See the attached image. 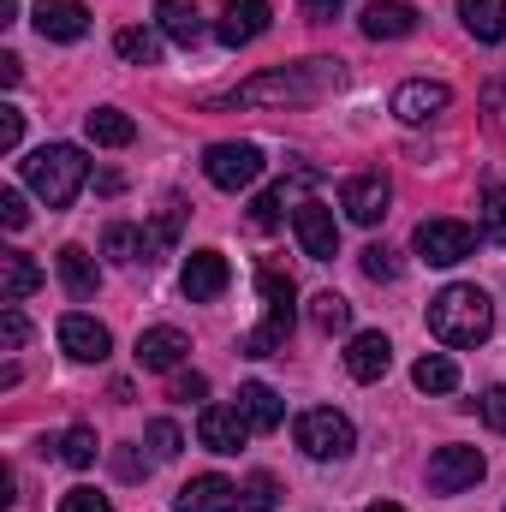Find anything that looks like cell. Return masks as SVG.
<instances>
[{
    "mask_svg": "<svg viewBox=\"0 0 506 512\" xmlns=\"http://www.w3.org/2000/svg\"><path fill=\"white\" fill-rule=\"evenodd\" d=\"M0 221H6V233H24L30 209H24V191H18V185H6V191H0Z\"/></svg>",
    "mask_w": 506,
    "mask_h": 512,
    "instance_id": "cell-40",
    "label": "cell"
},
{
    "mask_svg": "<svg viewBox=\"0 0 506 512\" xmlns=\"http://www.w3.org/2000/svg\"><path fill=\"white\" fill-rule=\"evenodd\" d=\"M54 262H60V280H66V292H72V298H96L102 268H96V256L84 251V245H66Z\"/></svg>",
    "mask_w": 506,
    "mask_h": 512,
    "instance_id": "cell-23",
    "label": "cell"
},
{
    "mask_svg": "<svg viewBox=\"0 0 506 512\" xmlns=\"http://www.w3.org/2000/svg\"><path fill=\"white\" fill-rule=\"evenodd\" d=\"M280 203H286V185L262 191V197L251 203V227H256V233H274V227H280Z\"/></svg>",
    "mask_w": 506,
    "mask_h": 512,
    "instance_id": "cell-35",
    "label": "cell"
},
{
    "mask_svg": "<svg viewBox=\"0 0 506 512\" xmlns=\"http://www.w3.org/2000/svg\"><path fill=\"white\" fill-rule=\"evenodd\" d=\"M179 447H185V435H179V423H167V417H155V423H149V459H179Z\"/></svg>",
    "mask_w": 506,
    "mask_h": 512,
    "instance_id": "cell-34",
    "label": "cell"
},
{
    "mask_svg": "<svg viewBox=\"0 0 506 512\" xmlns=\"http://www.w3.org/2000/svg\"><path fill=\"white\" fill-rule=\"evenodd\" d=\"M185 352H191V340H185L179 328H149V334H137V364H143V370H179Z\"/></svg>",
    "mask_w": 506,
    "mask_h": 512,
    "instance_id": "cell-19",
    "label": "cell"
},
{
    "mask_svg": "<svg viewBox=\"0 0 506 512\" xmlns=\"http://www.w3.org/2000/svg\"><path fill=\"white\" fill-rule=\"evenodd\" d=\"M358 24H364L370 42H405L417 30V6H405V0H370Z\"/></svg>",
    "mask_w": 506,
    "mask_h": 512,
    "instance_id": "cell-17",
    "label": "cell"
},
{
    "mask_svg": "<svg viewBox=\"0 0 506 512\" xmlns=\"http://www.w3.org/2000/svg\"><path fill=\"white\" fill-rule=\"evenodd\" d=\"M334 84H340V60H298V66H268L209 102L215 108H304V102H322Z\"/></svg>",
    "mask_w": 506,
    "mask_h": 512,
    "instance_id": "cell-1",
    "label": "cell"
},
{
    "mask_svg": "<svg viewBox=\"0 0 506 512\" xmlns=\"http://www.w3.org/2000/svg\"><path fill=\"white\" fill-rule=\"evenodd\" d=\"M203 393H209V382H203L197 370H191V376H173V399H179V405H191V399H203Z\"/></svg>",
    "mask_w": 506,
    "mask_h": 512,
    "instance_id": "cell-45",
    "label": "cell"
},
{
    "mask_svg": "<svg viewBox=\"0 0 506 512\" xmlns=\"http://www.w3.org/2000/svg\"><path fill=\"white\" fill-rule=\"evenodd\" d=\"M36 286H42V268H36L30 256H24V251L0 256V304H24Z\"/></svg>",
    "mask_w": 506,
    "mask_h": 512,
    "instance_id": "cell-22",
    "label": "cell"
},
{
    "mask_svg": "<svg viewBox=\"0 0 506 512\" xmlns=\"http://www.w3.org/2000/svg\"><path fill=\"white\" fill-rule=\"evenodd\" d=\"M239 405H245L251 429H280V423H286V405H280V393L268 382H245L239 387Z\"/></svg>",
    "mask_w": 506,
    "mask_h": 512,
    "instance_id": "cell-25",
    "label": "cell"
},
{
    "mask_svg": "<svg viewBox=\"0 0 506 512\" xmlns=\"http://www.w3.org/2000/svg\"><path fill=\"white\" fill-rule=\"evenodd\" d=\"M18 78H24V60H18V54H0V84H6V90H12V84H18Z\"/></svg>",
    "mask_w": 506,
    "mask_h": 512,
    "instance_id": "cell-47",
    "label": "cell"
},
{
    "mask_svg": "<svg viewBox=\"0 0 506 512\" xmlns=\"http://www.w3.org/2000/svg\"><path fill=\"white\" fill-rule=\"evenodd\" d=\"M84 179H90V161H84L78 143H48V149H36V155L24 161V185H30L48 209H66V203L84 191Z\"/></svg>",
    "mask_w": 506,
    "mask_h": 512,
    "instance_id": "cell-3",
    "label": "cell"
},
{
    "mask_svg": "<svg viewBox=\"0 0 506 512\" xmlns=\"http://www.w3.org/2000/svg\"><path fill=\"white\" fill-rule=\"evenodd\" d=\"M60 512H114V507H108V495H96V489H72V495L60 501Z\"/></svg>",
    "mask_w": 506,
    "mask_h": 512,
    "instance_id": "cell-43",
    "label": "cell"
},
{
    "mask_svg": "<svg viewBox=\"0 0 506 512\" xmlns=\"http://www.w3.org/2000/svg\"><path fill=\"white\" fill-rule=\"evenodd\" d=\"M173 512H239V483H227V477H191L185 489H179V501Z\"/></svg>",
    "mask_w": 506,
    "mask_h": 512,
    "instance_id": "cell-16",
    "label": "cell"
},
{
    "mask_svg": "<svg viewBox=\"0 0 506 512\" xmlns=\"http://www.w3.org/2000/svg\"><path fill=\"white\" fill-rule=\"evenodd\" d=\"M114 471H120L126 483H143V477H149V459H143L137 447H114Z\"/></svg>",
    "mask_w": 506,
    "mask_h": 512,
    "instance_id": "cell-41",
    "label": "cell"
},
{
    "mask_svg": "<svg viewBox=\"0 0 506 512\" xmlns=\"http://www.w3.org/2000/svg\"><path fill=\"white\" fill-rule=\"evenodd\" d=\"M477 411H483V423H489V429H501V435H506V387H489V393L477 399Z\"/></svg>",
    "mask_w": 506,
    "mask_h": 512,
    "instance_id": "cell-42",
    "label": "cell"
},
{
    "mask_svg": "<svg viewBox=\"0 0 506 512\" xmlns=\"http://www.w3.org/2000/svg\"><path fill=\"white\" fill-rule=\"evenodd\" d=\"M256 286H262V298H268V304H292V298H298L292 274H280V268H256Z\"/></svg>",
    "mask_w": 506,
    "mask_h": 512,
    "instance_id": "cell-36",
    "label": "cell"
},
{
    "mask_svg": "<svg viewBox=\"0 0 506 512\" xmlns=\"http://www.w3.org/2000/svg\"><path fill=\"white\" fill-rule=\"evenodd\" d=\"M483 239L506 245V185H489L483 191Z\"/></svg>",
    "mask_w": 506,
    "mask_h": 512,
    "instance_id": "cell-33",
    "label": "cell"
},
{
    "mask_svg": "<svg viewBox=\"0 0 506 512\" xmlns=\"http://www.w3.org/2000/svg\"><path fill=\"white\" fill-rule=\"evenodd\" d=\"M24 340H30V322H24V310H18V304H6V310H0V346H6V352H18Z\"/></svg>",
    "mask_w": 506,
    "mask_h": 512,
    "instance_id": "cell-39",
    "label": "cell"
},
{
    "mask_svg": "<svg viewBox=\"0 0 506 512\" xmlns=\"http://www.w3.org/2000/svg\"><path fill=\"white\" fill-rule=\"evenodd\" d=\"M179 221H185V215H179V203H173L167 215H155V227H149V262H155V256L167 251L173 239H179Z\"/></svg>",
    "mask_w": 506,
    "mask_h": 512,
    "instance_id": "cell-37",
    "label": "cell"
},
{
    "mask_svg": "<svg viewBox=\"0 0 506 512\" xmlns=\"http://www.w3.org/2000/svg\"><path fill=\"white\" fill-rule=\"evenodd\" d=\"M286 340H292V304H268V316L239 340V352L245 358H274V352H286Z\"/></svg>",
    "mask_w": 506,
    "mask_h": 512,
    "instance_id": "cell-18",
    "label": "cell"
},
{
    "mask_svg": "<svg viewBox=\"0 0 506 512\" xmlns=\"http://www.w3.org/2000/svg\"><path fill=\"white\" fill-rule=\"evenodd\" d=\"M310 322H316V334H346L352 328V304L340 292H316L310 298Z\"/></svg>",
    "mask_w": 506,
    "mask_h": 512,
    "instance_id": "cell-28",
    "label": "cell"
},
{
    "mask_svg": "<svg viewBox=\"0 0 506 512\" xmlns=\"http://www.w3.org/2000/svg\"><path fill=\"white\" fill-rule=\"evenodd\" d=\"M84 131H90V143H102V149H126L137 126H131V114L120 108H96V114H84Z\"/></svg>",
    "mask_w": 506,
    "mask_h": 512,
    "instance_id": "cell-26",
    "label": "cell"
},
{
    "mask_svg": "<svg viewBox=\"0 0 506 512\" xmlns=\"http://www.w3.org/2000/svg\"><path fill=\"white\" fill-rule=\"evenodd\" d=\"M60 346H66V358H78V364H102L108 358V346H114V334L96 322V316H60Z\"/></svg>",
    "mask_w": 506,
    "mask_h": 512,
    "instance_id": "cell-15",
    "label": "cell"
},
{
    "mask_svg": "<svg viewBox=\"0 0 506 512\" xmlns=\"http://www.w3.org/2000/svg\"><path fill=\"white\" fill-rule=\"evenodd\" d=\"M292 233H298V245H304L310 262H334L340 256V221H334L328 203H298L292 209Z\"/></svg>",
    "mask_w": 506,
    "mask_h": 512,
    "instance_id": "cell-8",
    "label": "cell"
},
{
    "mask_svg": "<svg viewBox=\"0 0 506 512\" xmlns=\"http://www.w3.org/2000/svg\"><path fill=\"white\" fill-rule=\"evenodd\" d=\"M155 18H161V36H173L179 48H197V42H203L197 0H155Z\"/></svg>",
    "mask_w": 506,
    "mask_h": 512,
    "instance_id": "cell-21",
    "label": "cell"
},
{
    "mask_svg": "<svg viewBox=\"0 0 506 512\" xmlns=\"http://www.w3.org/2000/svg\"><path fill=\"white\" fill-rule=\"evenodd\" d=\"M387 364H393L387 334H358V340L346 346V370H352V382H381V376H387Z\"/></svg>",
    "mask_w": 506,
    "mask_h": 512,
    "instance_id": "cell-20",
    "label": "cell"
},
{
    "mask_svg": "<svg viewBox=\"0 0 506 512\" xmlns=\"http://www.w3.org/2000/svg\"><path fill=\"white\" fill-rule=\"evenodd\" d=\"M364 512H405V507H393V501H370Z\"/></svg>",
    "mask_w": 506,
    "mask_h": 512,
    "instance_id": "cell-49",
    "label": "cell"
},
{
    "mask_svg": "<svg viewBox=\"0 0 506 512\" xmlns=\"http://www.w3.org/2000/svg\"><path fill=\"white\" fill-rule=\"evenodd\" d=\"M447 108H453V90L435 84V78H411V84L393 90V114H399L405 126H429V120H441Z\"/></svg>",
    "mask_w": 506,
    "mask_h": 512,
    "instance_id": "cell-10",
    "label": "cell"
},
{
    "mask_svg": "<svg viewBox=\"0 0 506 512\" xmlns=\"http://www.w3.org/2000/svg\"><path fill=\"white\" fill-rule=\"evenodd\" d=\"M411 382L423 387V393H453V387H459V364H453V358H435V352H429V358H417Z\"/></svg>",
    "mask_w": 506,
    "mask_h": 512,
    "instance_id": "cell-30",
    "label": "cell"
},
{
    "mask_svg": "<svg viewBox=\"0 0 506 512\" xmlns=\"http://www.w3.org/2000/svg\"><path fill=\"white\" fill-rule=\"evenodd\" d=\"M268 24H274V6H268V0H227L215 36H221V48H251Z\"/></svg>",
    "mask_w": 506,
    "mask_h": 512,
    "instance_id": "cell-12",
    "label": "cell"
},
{
    "mask_svg": "<svg viewBox=\"0 0 506 512\" xmlns=\"http://www.w3.org/2000/svg\"><path fill=\"white\" fill-rule=\"evenodd\" d=\"M30 24L42 30V42H78L90 30V6L84 0H36Z\"/></svg>",
    "mask_w": 506,
    "mask_h": 512,
    "instance_id": "cell-14",
    "label": "cell"
},
{
    "mask_svg": "<svg viewBox=\"0 0 506 512\" xmlns=\"http://www.w3.org/2000/svg\"><path fill=\"white\" fill-rule=\"evenodd\" d=\"M18 137H24V114L6 102V108H0V149H18Z\"/></svg>",
    "mask_w": 506,
    "mask_h": 512,
    "instance_id": "cell-44",
    "label": "cell"
},
{
    "mask_svg": "<svg viewBox=\"0 0 506 512\" xmlns=\"http://www.w3.org/2000/svg\"><path fill=\"white\" fill-rule=\"evenodd\" d=\"M54 447H60V459H66L72 471L96 465V453H102V447H96V429H84V423H78V429H66V435H60Z\"/></svg>",
    "mask_w": 506,
    "mask_h": 512,
    "instance_id": "cell-31",
    "label": "cell"
},
{
    "mask_svg": "<svg viewBox=\"0 0 506 512\" xmlns=\"http://www.w3.org/2000/svg\"><path fill=\"white\" fill-rule=\"evenodd\" d=\"M411 245H417V256H423L429 268H453V262H465V256H471L477 233H471L465 221H447V215H435V221H417Z\"/></svg>",
    "mask_w": 506,
    "mask_h": 512,
    "instance_id": "cell-6",
    "label": "cell"
},
{
    "mask_svg": "<svg viewBox=\"0 0 506 512\" xmlns=\"http://www.w3.org/2000/svg\"><path fill=\"white\" fill-rule=\"evenodd\" d=\"M358 262H364V274H370V280H399V256L387 251V245H364Z\"/></svg>",
    "mask_w": 506,
    "mask_h": 512,
    "instance_id": "cell-38",
    "label": "cell"
},
{
    "mask_svg": "<svg viewBox=\"0 0 506 512\" xmlns=\"http://www.w3.org/2000/svg\"><path fill=\"white\" fill-rule=\"evenodd\" d=\"M280 507V483L268 471H251V483L239 489V512H274Z\"/></svg>",
    "mask_w": 506,
    "mask_h": 512,
    "instance_id": "cell-32",
    "label": "cell"
},
{
    "mask_svg": "<svg viewBox=\"0 0 506 512\" xmlns=\"http://www.w3.org/2000/svg\"><path fill=\"white\" fill-rule=\"evenodd\" d=\"M387 203H393L387 173H352V179L340 185V209H346V221H358V227H376L381 215H387Z\"/></svg>",
    "mask_w": 506,
    "mask_h": 512,
    "instance_id": "cell-9",
    "label": "cell"
},
{
    "mask_svg": "<svg viewBox=\"0 0 506 512\" xmlns=\"http://www.w3.org/2000/svg\"><path fill=\"white\" fill-rule=\"evenodd\" d=\"M102 251L114 256V262H149V233H143V227H126V221H114V227L102 233Z\"/></svg>",
    "mask_w": 506,
    "mask_h": 512,
    "instance_id": "cell-27",
    "label": "cell"
},
{
    "mask_svg": "<svg viewBox=\"0 0 506 512\" xmlns=\"http://www.w3.org/2000/svg\"><path fill=\"white\" fill-rule=\"evenodd\" d=\"M298 6H304V18H310V24H334L346 0H298Z\"/></svg>",
    "mask_w": 506,
    "mask_h": 512,
    "instance_id": "cell-46",
    "label": "cell"
},
{
    "mask_svg": "<svg viewBox=\"0 0 506 512\" xmlns=\"http://www.w3.org/2000/svg\"><path fill=\"white\" fill-rule=\"evenodd\" d=\"M227 280H233V268H227V256H221V251H191V256H185L179 286H185V298H191V304L221 298V292H227Z\"/></svg>",
    "mask_w": 506,
    "mask_h": 512,
    "instance_id": "cell-13",
    "label": "cell"
},
{
    "mask_svg": "<svg viewBox=\"0 0 506 512\" xmlns=\"http://www.w3.org/2000/svg\"><path fill=\"white\" fill-rule=\"evenodd\" d=\"M197 441H203L209 453H239V447L251 441V417H245V405H203V417H197Z\"/></svg>",
    "mask_w": 506,
    "mask_h": 512,
    "instance_id": "cell-11",
    "label": "cell"
},
{
    "mask_svg": "<svg viewBox=\"0 0 506 512\" xmlns=\"http://www.w3.org/2000/svg\"><path fill=\"white\" fill-rule=\"evenodd\" d=\"M459 18L477 42H506V0H459Z\"/></svg>",
    "mask_w": 506,
    "mask_h": 512,
    "instance_id": "cell-24",
    "label": "cell"
},
{
    "mask_svg": "<svg viewBox=\"0 0 506 512\" xmlns=\"http://www.w3.org/2000/svg\"><path fill=\"white\" fill-rule=\"evenodd\" d=\"M495 328V304L483 286H441L429 298V334L441 346H477Z\"/></svg>",
    "mask_w": 506,
    "mask_h": 512,
    "instance_id": "cell-2",
    "label": "cell"
},
{
    "mask_svg": "<svg viewBox=\"0 0 506 512\" xmlns=\"http://www.w3.org/2000/svg\"><path fill=\"white\" fill-rule=\"evenodd\" d=\"M203 173L215 191H251L262 179V149L256 143H209L203 149Z\"/></svg>",
    "mask_w": 506,
    "mask_h": 512,
    "instance_id": "cell-4",
    "label": "cell"
},
{
    "mask_svg": "<svg viewBox=\"0 0 506 512\" xmlns=\"http://www.w3.org/2000/svg\"><path fill=\"white\" fill-rule=\"evenodd\" d=\"M114 48H120V60H131V66H155V60H161V36L143 30V24H126V30L114 36Z\"/></svg>",
    "mask_w": 506,
    "mask_h": 512,
    "instance_id": "cell-29",
    "label": "cell"
},
{
    "mask_svg": "<svg viewBox=\"0 0 506 512\" xmlns=\"http://www.w3.org/2000/svg\"><path fill=\"white\" fill-rule=\"evenodd\" d=\"M18 18V0H0V24H12Z\"/></svg>",
    "mask_w": 506,
    "mask_h": 512,
    "instance_id": "cell-48",
    "label": "cell"
},
{
    "mask_svg": "<svg viewBox=\"0 0 506 512\" xmlns=\"http://www.w3.org/2000/svg\"><path fill=\"white\" fill-rule=\"evenodd\" d=\"M483 471H489V459L477 447H435L429 453V489L435 495H465L483 483Z\"/></svg>",
    "mask_w": 506,
    "mask_h": 512,
    "instance_id": "cell-7",
    "label": "cell"
},
{
    "mask_svg": "<svg viewBox=\"0 0 506 512\" xmlns=\"http://www.w3.org/2000/svg\"><path fill=\"white\" fill-rule=\"evenodd\" d=\"M352 417H340L334 405H316V411H304L298 417V447L310 453V459H346L352 453Z\"/></svg>",
    "mask_w": 506,
    "mask_h": 512,
    "instance_id": "cell-5",
    "label": "cell"
}]
</instances>
